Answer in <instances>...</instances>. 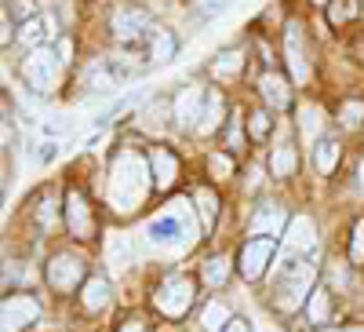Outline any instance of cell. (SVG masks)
Returning <instances> with one entry per match:
<instances>
[{
  "label": "cell",
  "instance_id": "7c38bea8",
  "mask_svg": "<svg viewBox=\"0 0 364 332\" xmlns=\"http://www.w3.org/2000/svg\"><path fill=\"white\" fill-rule=\"evenodd\" d=\"M288 216H284V208L281 204H262L259 212L248 219V230L252 234H281V230H288Z\"/></svg>",
  "mask_w": 364,
  "mask_h": 332
},
{
  "label": "cell",
  "instance_id": "ba28073f",
  "mask_svg": "<svg viewBox=\"0 0 364 332\" xmlns=\"http://www.w3.org/2000/svg\"><path fill=\"white\" fill-rule=\"evenodd\" d=\"M48 281H51L55 289H73V285H80V281H84V259H77V256H55V259L48 263Z\"/></svg>",
  "mask_w": 364,
  "mask_h": 332
},
{
  "label": "cell",
  "instance_id": "d590c367",
  "mask_svg": "<svg viewBox=\"0 0 364 332\" xmlns=\"http://www.w3.org/2000/svg\"><path fill=\"white\" fill-rule=\"evenodd\" d=\"M223 332H252V328H248V321H245V318H233Z\"/></svg>",
  "mask_w": 364,
  "mask_h": 332
},
{
  "label": "cell",
  "instance_id": "ab89813d",
  "mask_svg": "<svg viewBox=\"0 0 364 332\" xmlns=\"http://www.w3.org/2000/svg\"><path fill=\"white\" fill-rule=\"evenodd\" d=\"M317 4H324V0H317Z\"/></svg>",
  "mask_w": 364,
  "mask_h": 332
},
{
  "label": "cell",
  "instance_id": "e0dca14e",
  "mask_svg": "<svg viewBox=\"0 0 364 332\" xmlns=\"http://www.w3.org/2000/svg\"><path fill=\"white\" fill-rule=\"evenodd\" d=\"M259 92H262V99L269 103V106H277V110H284L288 106V84L277 77V73H266L262 81H259Z\"/></svg>",
  "mask_w": 364,
  "mask_h": 332
},
{
  "label": "cell",
  "instance_id": "7a4b0ae2",
  "mask_svg": "<svg viewBox=\"0 0 364 332\" xmlns=\"http://www.w3.org/2000/svg\"><path fill=\"white\" fill-rule=\"evenodd\" d=\"M175 204H178V212H164L157 219H149V227H146L149 241L161 245V249H186V245H193V237H197L190 201H175Z\"/></svg>",
  "mask_w": 364,
  "mask_h": 332
},
{
  "label": "cell",
  "instance_id": "d6a6232c",
  "mask_svg": "<svg viewBox=\"0 0 364 332\" xmlns=\"http://www.w3.org/2000/svg\"><path fill=\"white\" fill-rule=\"evenodd\" d=\"M37 219H41L44 227H51V223H55V201H51V197H44V201H41V208H37Z\"/></svg>",
  "mask_w": 364,
  "mask_h": 332
},
{
  "label": "cell",
  "instance_id": "9a60e30c",
  "mask_svg": "<svg viewBox=\"0 0 364 332\" xmlns=\"http://www.w3.org/2000/svg\"><path fill=\"white\" fill-rule=\"evenodd\" d=\"M66 223L77 237H91V212H87V201L77 190L66 197Z\"/></svg>",
  "mask_w": 364,
  "mask_h": 332
},
{
  "label": "cell",
  "instance_id": "7402d4cb",
  "mask_svg": "<svg viewBox=\"0 0 364 332\" xmlns=\"http://www.w3.org/2000/svg\"><path fill=\"white\" fill-rule=\"evenodd\" d=\"M314 161H317V168H321L324 175H328V172H336V165H339V142H336V139H321Z\"/></svg>",
  "mask_w": 364,
  "mask_h": 332
},
{
  "label": "cell",
  "instance_id": "4316f807",
  "mask_svg": "<svg viewBox=\"0 0 364 332\" xmlns=\"http://www.w3.org/2000/svg\"><path fill=\"white\" fill-rule=\"evenodd\" d=\"M226 278H230V263H226L223 256H215V259H208V263H204V281H208L211 289L226 285Z\"/></svg>",
  "mask_w": 364,
  "mask_h": 332
},
{
  "label": "cell",
  "instance_id": "836d02e7",
  "mask_svg": "<svg viewBox=\"0 0 364 332\" xmlns=\"http://www.w3.org/2000/svg\"><path fill=\"white\" fill-rule=\"evenodd\" d=\"M266 132H269V117H266V113H252V135L262 139Z\"/></svg>",
  "mask_w": 364,
  "mask_h": 332
},
{
  "label": "cell",
  "instance_id": "8fae6325",
  "mask_svg": "<svg viewBox=\"0 0 364 332\" xmlns=\"http://www.w3.org/2000/svg\"><path fill=\"white\" fill-rule=\"evenodd\" d=\"M37 318H41V307H37L33 296H11V299H4V328H22V325L37 321Z\"/></svg>",
  "mask_w": 364,
  "mask_h": 332
},
{
  "label": "cell",
  "instance_id": "d4e9b609",
  "mask_svg": "<svg viewBox=\"0 0 364 332\" xmlns=\"http://www.w3.org/2000/svg\"><path fill=\"white\" fill-rule=\"evenodd\" d=\"M171 55H175V37L168 29H157L154 41H149V58H154V63H168Z\"/></svg>",
  "mask_w": 364,
  "mask_h": 332
},
{
  "label": "cell",
  "instance_id": "5b68a950",
  "mask_svg": "<svg viewBox=\"0 0 364 332\" xmlns=\"http://www.w3.org/2000/svg\"><path fill=\"white\" fill-rule=\"evenodd\" d=\"M193 296H197V289H193V281L190 278H168L161 289H157V296H154V304H157V311L161 314H168V318H182L190 311V304H193Z\"/></svg>",
  "mask_w": 364,
  "mask_h": 332
},
{
  "label": "cell",
  "instance_id": "d6986e66",
  "mask_svg": "<svg viewBox=\"0 0 364 332\" xmlns=\"http://www.w3.org/2000/svg\"><path fill=\"white\" fill-rule=\"evenodd\" d=\"M219 125H223V95H219V92H211L208 103H204V117H200L197 132H200V135H211Z\"/></svg>",
  "mask_w": 364,
  "mask_h": 332
},
{
  "label": "cell",
  "instance_id": "f546056e",
  "mask_svg": "<svg viewBox=\"0 0 364 332\" xmlns=\"http://www.w3.org/2000/svg\"><path fill=\"white\" fill-rule=\"evenodd\" d=\"M208 168H211V175H219V179H226V175L233 172V161H230L226 154H211V157H208Z\"/></svg>",
  "mask_w": 364,
  "mask_h": 332
},
{
  "label": "cell",
  "instance_id": "83f0119b",
  "mask_svg": "<svg viewBox=\"0 0 364 332\" xmlns=\"http://www.w3.org/2000/svg\"><path fill=\"white\" fill-rule=\"evenodd\" d=\"M306 318H310L314 325H324V321H328V292H324V289H314V292H310Z\"/></svg>",
  "mask_w": 364,
  "mask_h": 332
},
{
  "label": "cell",
  "instance_id": "74e56055",
  "mask_svg": "<svg viewBox=\"0 0 364 332\" xmlns=\"http://www.w3.org/2000/svg\"><path fill=\"white\" fill-rule=\"evenodd\" d=\"M120 332H146V328H142L139 321H128V325H124V328H120Z\"/></svg>",
  "mask_w": 364,
  "mask_h": 332
},
{
  "label": "cell",
  "instance_id": "277c9868",
  "mask_svg": "<svg viewBox=\"0 0 364 332\" xmlns=\"http://www.w3.org/2000/svg\"><path fill=\"white\" fill-rule=\"evenodd\" d=\"M314 278H317V266L302 259L295 270H288V274L281 278L277 285V307L288 314V311H299L302 304H306V292H314Z\"/></svg>",
  "mask_w": 364,
  "mask_h": 332
},
{
  "label": "cell",
  "instance_id": "603a6c76",
  "mask_svg": "<svg viewBox=\"0 0 364 332\" xmlns=\"http://www.w3.org/2000/svg\"><path fill=\"white\" fill-rule=\"evenodd\" d=\"M132 256H135L132 241L120 237V234H113V237H109V263H113V270H124V266L132 263Z\"/></svg>",
  "mask_w": 364,
  "mask_h": 332
},
{
  "label": "cell",
  "instance_id": "cb8c5ba5",
  "mask_svg": "<svg viewBox=\"0 0 364 332\" xmlns=\"http://www.w3.org/2000/svg\"><path fill=\"white\" fill-rule=\"evenodd\" d=\"M269 172L277 179L291 175L295 172V150L291 146H277V150H273V154H269Z\"/></svg>",
  "mask_w": 364,
  "mask_h": 332
},
{
  "label": "cell",
  "instance_id": "1f68e13d",
  "mask_svg": "<svg viewBox=\"0 0 364 332\" xmlns=\"http://www.w3.org/2000/svg\"><path fill=\"white\" fill-rule=\"evenodd\" d=\"M350 259L353 263H364V219L353 227V245H350Z\"/></svg>",
  "mask_w": 364,
  "mask_h": 332
},
{
  "label": "cell",
  "instance_id": "30bf717a",
  "mask_svg": "<svg viewBox=\"0 0 364 332\" xmlns=\"http://www.w3.org/2000/svg\"><path fill=\"white\" fill-rule=\"evenodd\" d=\"M146 29H149V15H146L142 8H120V11L113 15V33H117L120 41H139Z\"/></svg>",
  "mask_w": 364,
  "mask_h": 332
},
{
  "label": "cell",
  "instance_id": "e575fe53",
  "mask_svg": "<svg viewBox=\"0 0 364 332\" xmlns=\"http://www.w3.org/2000/svg\"><path fill=\"white\" fill-rule=\"evenodd\" d=\"M51 157H55V142H41V146H37V161H44V165H48Z\"/></svg>",
  "mask_w": 364,
  "mask_h": 332
},
{
  "label": "cell",
  "instance_id": "9c48e42d",
  "mask_svg": "<svg viewBox=\"0 0 364 332\" xmlns=\"http://www.w3.org/2000/svg\"><path fill=\"white\" fill-rule=\"evenodd\" d=\"M204 92H200V88H182V92H178V99H175V120H178V125L182 128H197L200 125V117H204Z\"/></svg>",
  "mask_w": 364,
  "mask_h": 332
},
{
  "label": "cell",
  "instance_id": "2e32d148",
  "mask_svg": "<svg viewBox=\"0 0 364 332\" xmlns=\"http://www.w3.org/2000/svg\"><path fill=\"white\" fill-rule=\"evenodd\" d=\"M149 168H154V183L161 190H168L178 175V161L171 157V150H154V157H149Z\"/></svg>",
  "mask_w": 364,
  "mask_h": 332
},
{
  "label": "cell",
  "instance_id": "52a82bcc",
  "mask_svg": "<svg viewBox=\"0 0 364 332\" xmlns=\"http://www.w3.org/2000/svg\"><path fill=\"white\" fill-rule=\"evenodd\" d=\"M269 259H273V241H269V237H255V241H248V245L240 249V274H245L248 281L262 278V274H266V266H269Z\"/></svg>",
  "mask_w": 364,
  "mask_h": 332
},
{
  "label": "cell",
  "instance_id": "3957f363",
  "mask_svg": "<svg viewBox=\"0 0 364 332\" xmlns=\"http://www.w3.org/2000/svg\"><path fill=\"white\" fill-rule=\"evenodd\" d=\"M317 249V227L310 216H295L284 230V245H281V259H277V274L284 278L288 270H295L299 263H291V256H306Z\"/></svg>",
  "mask_w": 364,
  "mask_h": 332
},
{
  "label": "cell",
  "instance_id": "5bb4252c",
  "mask_svg": "<svg viewBox=\"0 0 364 332\" xmlns=\"http://www.w3.org/2000/svg\"><path fill=\"white\" fill-rule=\"evenodd\" d=\"M284 51H288V66H291V77L299 84H306L310 77V63L302 55V41H299V26H288V37H284Z\"/></svg>",
  "mask_w": 364,
  "mask_h": 332
},
{
  "label": "cell",
  "instance_id": "8992f818",
  "mask_svg": "<svg viewBox=\"0 0 364 332\" xmlns=\"http://www.w3.org/2000/svg\"><path fill=\"white\" fill-rule=\"evenodd\" d=\"M58 58L55 51H48V48H37V51H29V58L22 63V77H26V84L33 88V92H48V88L55 84V77H58Z\"/></svg>",
  "mask_w": 364,
  "mask_h": 332
},
{
  "label": "cell",
  "instance_id": "4fadbf2b",
  "mask_svg": "<svg viewBox=\"0 0 364 332\" xmlns=\"http://www.w3.org/2000/svg\"><path fill=\"white\" fill-rule=\"evenodd\" d=\"M51 29H55V19H51V15H33V19L22 22L18 41H22L29 51H37V48H44V41L51 37Z\"/></svg>",
  "mask_w": 364,
  "mask_h": 332
},
{
  "label": "cell",
  "instance_id": "f35d334b",
  "mask_svg": "<svg viewBox=\"0 0 364 332\" xmlns=\"http://www.w3.org/2000/svg\"><path fill=\"white\" fill-rule=\"evenodd\" d=\"M360 190H364V165H360Z\"/></svg>",
  "mask_w": 364,
  "mask_h": 332
},
{
  "label": "cell",
  "instance_id": "484cf974",
  "mask_svg": "<svg viewBox=\"0 0 364 332\" xmlns=\"http://www.w3.org/2000/svg\"><path fill=\"white\" fill-rule=\"evenodd\" d=\"M240 66H245V55H240V51H223L215 63H211V73H215V77H237Z\"/></svg>",
  "mask_w": 364,
  "mask_h": 332
},
{
  "label": "cell",
  "instance_id": "44dd1931",
  "mask_svg": "<svg viewBox=\"0 0 364 332\" xmlns=\"http://www.w3.org/2000/svg\"><path fill=\"white\" fill-rule=\"evenodd\" d=\"M321 125H324V117H321L317 106H302L299 110V132L306 135V142H314L321 135Z\"/></svg>",
  "mask_w": 364,
  "mask_h": 332
},
{
  "label": "cell",
  "instance_id": "ac0fdd59",
  "mask_svg": "<svg viewBox=\"0 0 364 332\" xmlns=\"http://www.w3.org/2000/svg\"><path fill=\"white\" fill-rule=\"evenodd\" d=\"M80 299H84L87 311H102V307L109 304V281H106V278H87Z\"/></svg>",
  "mask_w": 364,
  "mask_h": 332
},
{
  "label": "cell",
  "instance_id": "6da1fadb",
  "mask_svg": "<svg viewBox=\"0 0 364 332\" xmlns=\"http://www.w3.org/2000/svg\"><path fill=\"white\" fill-rule=\"evenodd\" d=\"M149 190V168L139 154H120L113 161V175H109V201L120 208V212H128V208H139L142 197Z\"/></svg>",
  "mask_w": 364,
  "mask_h": 332
},
{
  "label": "cell",
  "instance_id": "ffe728a7",
  "mask_svg": "<svg viewBox=\"0 0 364 332\" xmlns=\"http://www.w3.org/2000/svg\"><path fill=\"white\" fill-rule=\"evenodd\" d=\"M230 321H233V318H230V311L219 304V299H211V304L204 307V314H200V325H204V332H223Z\"/></svg>",
  "mask_w": 364,
  "mask_h": 332
},
{
  "label": "cell",
  "instance_id": "8d00e7d4",
  "mask_svg": "<svg viewBox=\"0 0 364 332\" xmlns=\"http://www.w3.org/2000/svg\"><path fill=\"white\" fill-rule=\"evenodd\" d=\"M70 55H73V44H70V41H58V58H63V63H70Z\"/></svg>",
  "mask_w": 364,
  "mask_h": 332
},
{
  "label": "cell",
  "instance_id": "f1b7e54d",
  "mask_svg": "<svg viewBox=\"0 0 364 332\" xmlns=\"http://www.w3.org/2000/svg\"><path fill=\"white\" fill-rule=\"evenodd\" d=\"M197 204H200L204 227H211V223H215V212H219V204H215V194H211V190H197Z\"/></svg>",
  "mask_w": 364,
  "mask_h": 332
},
{
  "label": "cell",
  "instance_id": "4dcf8cb0",
  "mask_svg": "<svg viewBox=\"0 0 364 332\" xmlns=\"http://www.w3.org/2000/svg\"><path fill=\"white\" fill-rule=\"evenodd\" d=\"M360 117H364V103H346L339 120H343L346 128H357V125H360Z\"/></svg>",
  "mask_w": 364,
  "mask_h": 332
}]
</instances>
